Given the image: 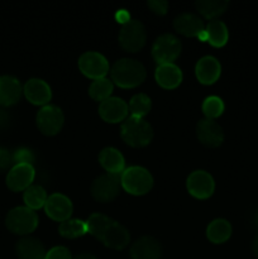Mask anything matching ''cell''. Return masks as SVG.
I'll list each match as a JSON object with an SVG mask.
<instances>
[{
	"instance_id": "14",
	"label": "cell",
	"mask_w": 258,
	"mask_h": 259,
	"mask_svg": "<svg viewBox=\"0 0 258 259\" xmlns=\"http://www.w3.org/2000/svg\"><path fill=\"white\" fill-rule=\"evenodd\" d=\"M45 211L47 217H50L55 222L63 223L70 219L73 211V206L71 200L65 195L52 194L47 197Z\"/></svg>"
},
{
	"instance_id": "4",
	"label": "cell",
	"mask_w": 258,
	"mask_h": 259,
	"mask_svg": "<svg viewBox=\"0 0 258 259\" xmlns=\"http://www.w3.org/2000/svg\"><path fill=\"white\" fill-rule=\"evenodd\" d=\"M5 225L17 235H27L38 227V215L27 206H18L10 210L5 218Z\"/></svg>"
},
{
	"instance_id": "20",
	"label": "cell",
	"mask_w": 258,
	"mask_h": 259,
	"mask_svg": "<svg viewBox=\"0 0 258 259\" xmlns=\"http://www.w3.org/2000/svg\"><path fill=\"white\" fill-rule=\"evenodd\" d=\"M23 88L14 76H0V106H12L19 101Z\"/></svg>"
},
{
	"instance_id": "19",
	"label": "cell",
	"mask_w": 258,
	"mask_h": 259,
	"mask_svg": "<svg viewBox=\"0 0 258 259\" xmlns=\"http://www.w3.org/2000/svg\"><path fill=\"white\" fill-rule=\"evenodd\" d=\"M197 80L204 85H212L217 82L222 73V66L219 61L212 56H205L200 58L195 67Z\"/></svg>"
},
{
	"instance_id": "29",
	"label": "cell",
	"mask_w": 258,
	"mask_h": 259,
	"mask_svg": "<svg viewBox=\"0 0 258 259\" xmlns=\"http://www.w3.org/2000/svg\"><path fill=\"white\" fill-rule=\"evenodd\" d=\"M114 90L113 81L109 78H99V80H94L91 85L89 86V95L93 100L100 101L103 103L104 100L110 98L111 93Z\"/></svg>"
},
{
	"instance_id": "39",
	"label": "cell",
	"mask_w": 258,
	"mask_h": 259,
	"mask_svg": "<svg viewBox=\"0 0 258 259\" xmlns=\"http://www.w3.org/2000/svg\"><path fill=\"white\" fill-rule=\"evenodd\" d=\"M73 259H98L95 257V255L90 254V253H82V254L77 255V257H75Z\"/></svg>"
},
{
	"instance_id": "7",
	"label": "cell",
	"mask_w": 258,
	"mask_h": 259,
	"mask_svg": "<svg viewBox=\"0 0 258 259\" xmlns=\"http://www.w3.org/2000/svg\"><path fill=\"white\" fill-rule=\"evenodd\" d=\"M147 40L146 28L139 20H131L119 32V45L126 52H138Z\"/></svg>"
},
{
	"instance_id": "27",
	"label": "cell",
	"mask_w": 258,
	"mask_h": 259,
	"mask_svg": "<svg viewBox=\"0 0 258 259\" xmlns=\"http://www.w3.org/2000/svg\"><path fill=\"white\" fill-rule=\"evenodd\" d=\"M58 233L61 237L67 238V239H75V238H80L89 233L88 224L86 222L77 219H68L66 222L61 223L58 227Z\"/></svg>"
},
{
	"instance_id": "36",
	"label": "cell",
	"mask_w": 258,
	"mask_h": 259,
	"mask_svg": "<svg viewBox=\"0 0 258 259\" xmlns=\"http://www.w3.org/2000/svg\"><path fill=\"white\" fill-rule=\"evenodd\" d=\"M13 156L7 151V149L0 148V171H5L13 163Z\"/></svg>"
},
{
	"instance_id": "12",
	"label": "cell",
	"mask_w": 258,
	"mask_h": 259,
	"mask_svg": "<svg viewBox=\"0 0 258 259\" xmlns=\"http://www.w3.org/2000/svg\"><path fill=\"white\" fill-rule=\"evenodd\" d=\"M99 240L110 249L123 250L131 243V234L124 225L115 220H111Z\"/></svg>"
},
{
	"instance_id": "3",
	"label": "cell",
	"mask_w": 258,
	"mask_h": 259,
	"mask_svg": "<svg viewBox=\"0 0 258 259\" xmlns=\"http://www.w3.org/2000/svg\"><path fill=\"white\" fill-rule=\"evenodd\" d=\"M120 182L121 187L128 194L142 196L151 191L153 186V177L151 172L144 167L132 166L124 169L123 174L120 175Z\"/></svg>"
},
{
	"instance_id": "13",
	"label": "cell",
	"mask_w": 258,
	"mask_h": 259,
	"mask_svg": "<svg viewBox=\"0 0 258 259\" xmlns=\"http://www.w3.org/2000/svg\"><path fill=\"white\" fill-rule=\"evenodd\" d=\"M34 176L35 172L32 164H14L7 175V186L14 192L25 191L32 186Z\"/></svg>"
},
{
	"instance_id": "34",
	"label": "cell",
	"mask_w": 258,
	"mask_h": 259,
	"mask_svg": "<svg viewBox=\"0 0 258 259\" xmlns=\"http://www.w3.org/2000/svg\"><path fill=\"white\" fill-rule=\"evenodd\" d=\"M46 259H72L71 252L66 247H55L48 250Z\"/></svg>"
},
{
	"instance_id": "9",
	"label": "cell",
	"mask_w": 258,
	"mask_h": 259,
	"mask_svg": "<svg viewBox=\"0 0 258 259\" xmlns=\"http://www.w3.org/2000/svg\"><path fill=\"white\" fill-rule=\"evenodd\" d=\"M65 116L56 105H46L38 111L37 126L45 136H56L63 126Z\"/></svg>"
},
{
	"instance_id": "35",
	"label": "cell",
	"mask_w": 258,
	"mask_h": 259,
	"mask_svg": "<svg viewBox=\"0 0 258 259\" xmlns=\"http://www.w3.org/2000/svg\"><path fill=\"white\" fill-rule=\"evenodd\" d=\"M147 5L157 15H164L168 9V2H164V0H149Z\"/></svg>"
},
{
	"instance_id": "21",
	"label": "cell",
	"mask_w": 258,
	"mask_h": 259,
	"mask_svg": "<svg viewBox=\"0 0 258 259\" xmlns=\"http://www.w3.org/2000/svg\"><path fill=\"white\" fill-rule=\"evenodd\" d=\"M157 83L163 89H176L182 82V71L175 63L159 65L154 73Z\"/></svg>"
},
{
	"instance_id": "24",
	"label": "cell",
	"mask_w": 258,
	"mask_h": 259,
	"mask_svg": "<svg viewBox=\"0 0 258 259\" xmlns=\"http://www.w3.org/2000/svg\"><path fill=\"white\" fill-rule=\"evenodd\" d=\"M206 237L214 244H223L232 237V225L225 219H215L207 225Z\"/></svg>"
},
{
	"instance_id": "10",
	"label": "cell",
	"mask_w": 258,
	"mask_h": 259,
	"mask_svg": "<svg viewBox=\"0 0 258 259\" xmlns=\"http://www.w3.org/2000/svg\"><path fill=\"white\" fill-rule=\"evenodd\" d=\"M187 191L190 195L200 200L209 199L215 190V182L211 175L206 171H194L186 181Z\"/></svg>"
},
{
	"instance_id": "30",
	"label": "cell",
	"mask_w": 258,
	"mask_h": 259,
	"mask_svg": "<svg viewBox=\"0 0 258 259\" xmlns=\"http://www.w3.org/2000/svg\"><path fill=\"white\" fill-rule=\"evenodd\" d=\"M132 115L138 116V118H144L147 114L151 111L152 101L151 98L146 94H137L131 99L128 105Z\"/></svg>"
},
{
	"instance_id": "32",
	"label": "cell",
	"mask_w": 258,
	"mask_h": 259,
	"mask_svg": "<svg viewBox=\"0 0 258 259\" xmlns=\"http://www.w3.org/2000/svg\"><path fill=\"white\" fill-rule=\"evenodd\" d=\"M202 113L206 116V119L214 120L215 118L224 113V103L218 96H209L202 103Z\"/></svg>"
},
{
	"instance_id": "16",
	"label": "cell",
	"mask_w": 258,
	"mask_h": 259,
	"mask_svg": "<svg viewBox=\"0 0 258 259\" xmlns=\"http://www.w3.org/2000/svg\"><path fill=\"white\" fill-rule=\"evenodd\" d=\"M128 104L120 98H109L99 105V115L104 121L116 124L124 121L128 116Z\"/></svg>"
},
{
	"instance_id": "25",
	"label": "cell",
	"mask_w": 258,
	"mask_h": 259,
	"mask_svg": "<svg viewBox=\"0 0 258 259\" xmlns=\"http://www.w3.org/2000/svg\"><path fill=\"white\" fill-rule=\"evenodd\" d=\"M205 33H206V42L214 47H223L228 42V28L222 20H210L205 27Z\"/></svg>"
},
{
	"instance_id": "6",
	"label": "cell",
	"mask_w": 258,
	"mask_h": 259,
	"mask_svg": "<svg viewBox=\"0 0 258 259\" xmlns=\"http://www.w3.org/2000/svg\"><path fill=\"white\" fill-rule=\"evenodd\" d=\"M181 53V42L174 34H162L154 40L152 46V57L159 65L174 63Z\"/></svg>"
},
{
	"instance_id": "23",
	"label": "cell",
	"mask_w": 258,
	"mask_h": 259,
	"mask_svg": "<svg viewBox=\"0 0 258 259\" xmlns=\"http://www.w3.org/2000/svg\"><path fill=\"white\" fill-rule=\"evenodd\" d=\"M15 252L19 259H46L47 254L42 243L32 237L20 239L15 245Z\"/></svg>"
},
{
	"instance_id": "38",
	"label": "cell",
	"mask_w": 258,
	"mask_h": 259,
	"mask_svg": "<svg viewBox=\"0 0 258 259\" xmlns=\"http://www.w3.org/2000/svg\"><path fill=\"white\" fill-rule=\"evenodd\" d=\"M8 123H9V115L7 111L0 110V128H5Z\"/></svg>"
},
{
	"instance_id": "26",
	"label": "cell",
	"mask_w": 258,
	"mask_h": 259,
	"mask_svg": "<svg viewBox=\"0 0 258 259\" xmlns=\"http://www.w3.org/2000/svg\"><path fill=\"white\" fill-rule=\"evenodd\" d=\"M229 2L227 0H199L195 3L197 12L204 18L210 20H215L219 15L227 10Z\"/></svg>"
},
{
	"instance_id": "28",
	"label": "cell",
	"mask_w": 258,
	"mask_h": 259,
	"mask_svg": "<svg viewBox=\"0 0 258 259\" xmlns=\"http://www.w3.org/2000/svg\"><path fill=\"white\" fill-rule=\"evenodd\" d=\"M23 200L25 202V206L32 210H38L43 207L47 201V192L39 185H32L28 187L23 195Z\"/></svg>"
},
{
	"instance_id": "40",
	"label": "cell",
	"mask_w": 258,
	"mask_h": 259,
	"mask_svg": "<svg viewBox=\"0 0 258 259\" xmlns=\"http://www.w3.org/2000/svg\"><path fill=\"white\" fill-rule=\"evenodd\" d=\"M252 249H253V253H254V255H255V257L258 258V235H257V237H255V239L253 240Z\"/></svg>"
},
{
	"instance_id": "15",
	"label": "cell",
	"mask_w": 258,
	"mask_h": 259,
	"mask_svg": "<svg viewBox=\"0 0 258 259\" xmlns=\"http://www.w3.org/2000/svg\"><path fill=\"white\" fill-rule=\"evenodd\" d=\"M196 136L200 143L210 148H217L224 142L222 126L211 119H202L196 125Z\"/></svg>"
},
{
	"instance_id": "18",
	"label": "cell",
	"mask_w": 258,
	"mask_h": 259,
	"mask_svg": "<svg viewBox=\"0 0 258 259\" xmlns=\"http://www.w3.org/2000/svg\"><path fill=\"white\" fill-rule=\"evenodd\" d=\"M132 259H159L162 255V247L153 237H142L137 239L131 247Z\"/></svg>"
},
{
	"instance_id": "1",
	"label": "cell",
	"mask_w": 258,
	"mask_h": 259,
	"mask_svg": "<svg viewBox=\"0 0 258 259\" xmlns=\"http://www.w3.org/2000/svg\"><path fill=\"white\" fill-rule=\"evenodd\" d=\"M146 68L139 61L121 58L116 61L110 70L113 83L121 89H133L146 80Z\"/></svg>"
},
{
	"instance_id": "8",
	"label": "cell",
	"mask_w": 258,
	"mask_h": 259,
	"mask_svg": "<svg viewBox=\"0 0 258 259\" xmlns=\"http://www.w3.org/2000/svg\"><path fill=\"white\" fill-rule=\"evenodd\" d=\"M78 68L89 78H104L109 72V62L101 53L85 52L78 58Z\"/></svg>"
},
{
	"instance_id": "33",
	"label": "cell",
	"mask_w": 258,
	"mask_h": 259,
	"mask_svg": "<svg viewBox=\"0 0 258 259\" xmlns=\"http://www.w3.org/2000/svg\"><path fill=\"white\" fill-rule=\"evenodd\" d=\"M13 161L15 162V164H32V162L34 161V156L28 149H19V151H17L13 154Z\"/></svg>"
},
{
	"instance_id": "11",
	"label": "cell",
	"mask_w": 258,
	"mask_h": 259,
	"mask_svg": "<svg viewBox=\"0 0 258 259\" xmlns=\"http://www.w3.org/2000/svg\"><path fill=\"white\" fill-rule=\"evenodd\" d=\"M174 28L177 33L185 37H197L202 42H206L205 25L200 17L192 13H182L174 20Z\"/></svg>"
},
{
	"instance_id": "17",
	"label": "cell",
	"mask_w": 258,
	"mask_h": 259,
	"mask_svg": "<svg viewBox=\"0 0 258 259\" xmlns=\"http://www.w3.org/2000/svg\"><path fill=\"white\" fill-rule=\"evenodd\" d=\"M23 94L33 105H48L52 99L50 85L40 78H30L23 88Z\"/></svg>"
},
{
	"instance_id": "22",
	"label": "cell",
	"mask_w": 258,
	"mask_h": 259,
	"mask_svg": "<svg viewBox=\"0 0 258 259\" xmlns=\"http://www.w3.org/2000/svg\"><path fill=\"white\" fill-rule=\"evenodd\" d=\"M99 162L101 167L108 171V174L121 175L125 169V161H124L123 154L113 147H106L100 152Z\"/></svg>"
},
{
	"instance_id": "5",
	"label": "cell",
	"mask_w": 258,
	"mask_h": 259,
	"mask_svg": "<svg viewBox=\"0 0 258 259\" xmlns=\"http://www.w3.org/2000/svg\"><path fill=\"white\" fill-rule=\"evenodd\" d=\"M121 189L120 175L105 174L94 180L91 184V196L99 202H111L119 196Z\"/></svg>"
},
{
	"instance_id": "37",
	"label": "cell",
	"mask_w": 258,
	"mask_h": 259,
	"mask_svg": "<svg viewBox=\"0 0 258 259\" xmlns=\"http://www.w3.org/2000/svg\"><path fill=\"white\" fill-rule=\"evenodd\" d=\"M115 19H116V22L118 23H121V24H126V23L128 22H131V14H129L128 12H126V10H124V9H121V10H119L118 13H116L115 14Z\"/></svg>"
},
{
	"instance_id": "31",
	"label": "cell",
	"mask_w": 258,
	"mask_h": 259,
	"mask_svg": "<svg viewBox=\"0 0 258 259\" xmlns=\"http://www.w3.org/2000/svg\"><path fill=\"white\" fill-rule=\"evenodd\" d=\"M111 220H113L111 218L106 217V215H103V214H99V212L93 214L90 218H89L88 222H86L89 233H90L91 235H94L96 239H99Z\"/></svg>"
},
{
	"instance_id": "2",
	"label": "cell",
	"mask_w": 258,
	"mask_h": 259,
	"mask_svg": "<svg viewBox=\"0 0 258 259\" xmlns=\"http://www.w3.org/2000/svg\"><path fill=\"white\" fill-rule=\"evenodd\" d=\"M120 137L128 146L143 148L153 139V129L144 118L132 115L121 123Z\"/></svg>"
}]
</instances>
